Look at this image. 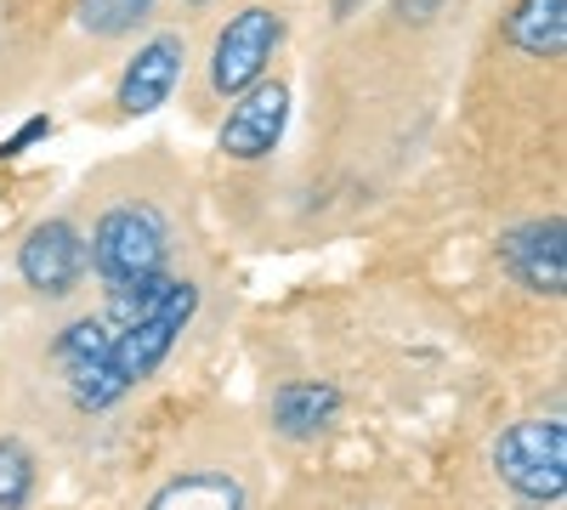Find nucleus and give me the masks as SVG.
Listing matches in <instances>:
<instances>
[{
	"label": "nucleus",
	"mask_w": 567,
	"mask_h": 510,
	"mask_svg": "<svg viewBox=\"0 0 567 510\" xmlns=\"http://www.w3.org/2000/svg\"><path fill=\"white\" fill-rule=\"evenodd\" d=\"M45 136H52V119H45V114H34L29 125H18V131L7 136V143H0V159H18L23 148H34V143H45Z\"/></svg>",
	"instance_id": "2eb2a0df"
},
{
	"label": "nucleus",
	"mask_w": 567,
	"mask_h": 510,
	"mask_svg": "<svg viewBox=\"0 0 567 510\" xmlns=\"http://www.w3.org/2000/svg\"><path fill=\"white\" fill-rule=\"evenodd\" d=\"M91 272V256H85V233L69 221V216H52V221H34L29 239L18 244V278L45 295V301H63L85 284Z\"/></svg>",
	"instance_id": "39448f33"
},
{
	"label": "nucleus",
	"mask_w": 567,
	"mask_h": 510,
	"mask_svg": "<svg viewBox=\"0 0 567 510\" xmlns=\"http://www.w3.org/2000/svg\"><path fill=\"white\" fill-rule=\"evenodd\" d=\"M284 125H290V85H284V80H256L250 91L233 97V114L221 119L216 148L227 159L256 165V159H267L284 143Z\"/></svg>",
	"instance_id": "0eeeda50"
},
{
	"label": "nucleus",
	"mask_w": 567,
	"mask_h": 510,
	"mask_svg": "<svg viewBox=\"0 0 567 510\" xmlns=\"http://www.w3.org/2000/svg\"><path fill=\"white\" fill-rule=\"evenodd\" d=\"M148 12H154V0H80V29L103 34V40H120Z\"/></svg>",
	"instance_id": "ddd939ff"
},
{
	"label": "nucleus",
	"mask_w": 567,
	"mask_h": 510,
	"mask_svg": "<svg viewBox=\"0 0 567 510\" xmlns=\"http://www.w3.org/2000/svg\"><path fill=\"white\" fill-rule=\"evenodd\" d=\"M278 45H284V18L272 7H245L239 18H227V29L210 45V91L239 97L256 80H267Z\"/></svg>",
	"instance_id": "20e7f679"
},
{
	"label": "nucleus",
	"mask_w": 567,
	"mask_h": 510,
	"mask_svg": "<svg viewBox=\"0 0 567 510\" xmlns=\"http://www.w3.org/2000/svg\"><path fill=\"white\" fill-rule=\"evenodd\" d=\"M109 341H114V323L109 318H74L69 330L58 335V346H52V363L69 375V368H85V363L109 357Z\"/></svg>",
	"instance_id": "f8f14e48"
},
{
	"label": "nucleus",
	"mask_w": 567,
	"mask_h": 510,
	"mask_svg": "<svg viewBox=\"0 0 567 510\" xmlns=\"http://www.w3.org/2000/svg\"><path fill=\"white\" fill-rule=\"evenodd\" d=\"M194 312H199V290L187 284V278H171L165 295H159L148 312L131 318V323H120V330H114L103 368L120 381V392H125V397H131V392H136V386L148 381L154 368L176 352V341L187 335V323H194Z\"/></svg>",
	"instance_id": "f03ea898"
},
{
	"label": "nucleus",
	"mask_w": 567,
	"mask_h": 510,
	"mask_svg": "<svg viewBox=\"0 0 567 510\" xmlns=\"http://www.w3.org/2000/svg\"><path fill=\"white\" fill-rule=\"evenodd\" d=\"M494 256H499V267L516 290L550 295V301L567 290V227H561V216H539V221L511 227V233H499Z\"/></svg>",
	"instance_id": "423d86ee"
},
{
	"label": "nucleus",
	"mask_w": 567,
	"mask_h": 510,
	"mask_svg": "<svg viewBox=\"0 0 567 510\" xmlns=\"http://www.w3.org/2000/svg\"><path fill=\"white\" fill-rule=\"evenodd\" d=\"M182 63H187V40L182 34H154L136 45V58L125 63L120 74V114H154L165 108V97L182 80Z\"/></svg>",
	"instance_id": "6e6552de"
},
{
	"label": "nucleus",
	"mask_w": 567,
	"mask_h": 510,
	"mask_svg": "<svg viewBox=\"0 0 567 510\" xmlns=\"http://www.w3.org/2000/svg\"><path fill=\"white\" fill-rule=\"evenodd\" d=\"M148 510H250V493L233 471H182L148 499Z\"/></svg>",
	"instance_id": "9b49d317"
},
{
	"label": "nucleus",
	"mask_w": 567,
	"mask_h": 510,
	"mask_svg": "<svg viewBox=\"0 0 567 510\" xmlns=\"http://www.w3.org/2000/svg\"><path fill=\"white\" fill-rule=\"evenodd\" d=\"M182 7H210V0H182Z\"/></svg>",
	"instance_id": "dca6fc26"
},
{
	"label": "nucleus",
	"mask_w": 567,
	"mask_h": 510,
	"mask_svg": "<svg viewBox=\"0 0 567 510\" xmlns=\"http://www.w3.org/2000/svg\"><path fill=\"white\" fill-rule=\"evenodd\" d=\"M91 272L103 284H142V278H165L171 261V227L154 205H114L97 216L85 239Z\"/></svg>",
	"instance_id": "f257e3e1"
},
{
	"label": "nucleus",
	"mask_w": 567,
	"mask_h": 510,
	"mask_svg": "<svg viewBox=\"0 0 567 510\" xmlns=\"http://www.w3.org/2000/svg\"><path fill=\"white\" fill-rule=\"evenodd\" d=\"M34 454L18 437H0V510H23L34 499Z\"/></svg>",
	"instance_id": "4468645a"
},
{
	"label": "nucleus",
	"mask_w": 567,
	"mask_h": 510,
	"mask_svg": "<svg viewBox=\"0 0 567 510\" xmlns=\"http://www.w3.org/2000/svg\"><path fill=\"white\" fill-rule=\"evenodd\" d=\"M336 414H341V392L329 381H284L272 392V426H278V437H290V443L318 437Z\"/></svg>",
	"instance_id": "9d476101"
},
{
	"label": "nucleus",
	"mask_w": 567,
	"mask_h": 510,
	"mask_svg": "<svg viewBox=\"0 0 567 510\" xmlns=\"http://www.w3.org/2000/svg\"><path fill=\"white\" fill-rule=\"evenodd\" d=\"M505 45L534 63H561L567 52V0H516L505 18Z\"/></svg>",
	"instance_id": "1a4fd4ad"
},
{
	"label": "nucleus",
	"mask_w": 567,
	"mask_h": 510,
	"mask_svg": "<svg viewBox=\"0 0 567 510\" xmlns=\"http://www.w3.org/2000/svg\"><path fill=\"white\" fill-rule=\"evenodd\" d=\"M494 471L511 493L556 504L567 488V431L561 420H516L494 443Z\"/></svg>",
	"instance_id": "7ed1b4c3"
}]
</instances>
